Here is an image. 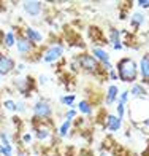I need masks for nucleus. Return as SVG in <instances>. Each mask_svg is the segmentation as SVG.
Masks as SVG:
<instances>
[{"label":"nucleus","instance_id":"dca6fc26","mask_svg":"<svg viewBox=\"0 0 149 156\" xmlns=\"http://www.w3.org/2000/svg\"><path fill=\"white\" fill-rule=\"evenodd\" d=\"M72 123L73 121H70V119H65L62 124H60V127H59V137H67L68 136V132H70V129H72Z\"/></svg>","mask_w":149,"mask_h":156},{"label":"nucleus","instance_id":"aec40b11","mask_svg":"<svg viewBox=\"0 0 149 156\" xmlns=\"http://www.w3.org/2000/svg\"><path fill=\"white\" fill-rule=\"evenodd\" d=\"M129 94H132L133 97H141V96H144L146 94V91H144V88L141 86V84H135V86L130 89V93Z\"/></svg>","mask_w":149,"mask_h":156},{"label":"nucleus","instance_id":"412c9836","mask_svg":"<svg viewBox=\"0 0 149 156\" xmlns=\"http://www.w3.org/2000/svg\"><path fill=\"white\" fill-rule=\"evenodd\" d=\"M2 107L8 112H16V101H13V99H5Z\"/></svg>","mask_w":149,"mask_h":156},{"label":"nucleus","instance_id":"4be33fe9","mask_svg":"<svg viewBox=\"0 0 149 156\" xmlns=\"http://www.w3.org/2000/svg\"><path fill=\"white\" fill-rule=\"evenodd\" d=\"M0 156H13V147H11V144H8V145L0 144Z\"/></svg>","mask_w":149,"mask_h":156},{"label":"nucleus","instance_id":"bb28decb","mask_svg":"<svg viewBox=\"0 0 149 156\" xmlns=\"http://www.w3.org/2000/svg\"><path fill=\"white\" fill-rule=\"evenodd\" d=\"M75 116H76V110H73V108H70V110L65 113V119H70V121H73Z\"/></svg>","mask_w":149,"mask_h":156},{"label":"nucleus","instance_id":"f704fd0d","mask_svg":"<svg viewBox=\"0 0 149 156\" xmlns=\"http://www.w3.org/2000/svg\"><path fill=\"white\" fill-rule=\"evenodd\" d=\"M0 81H2V75H0Z\"/></svg>","mask_w":149,"mask_h":156},{"label":"nucleus","instance_id":"f03ea898","mask_svg":"<svg viewBox=\"0 0 149 156\" xmlns=\"http://www.w3.org/2000/svg\"><path fill=\"white\" fill-rule=\"evenodd\" d=\"M33 115L37 119H48V118H51L52 115V105L49 104L48 101H45V99H38L37 102L33 104Z\"/></svg>","mask_w":149,"mask_h":156},{"label":"nucleus","instance_id":"6ab92c4d","mask_svg":"<svg viewBox=\"0 0 149 156\" xmlns=\"http://www.w3.org/2000/svg\"><path fill=\"white\" fill-rule=\"evenodd\" d=\"M78 110L84 115H92V105L87 101H80L78 102Z\"/></svg>","mask_w":149,"mask_h":156},{"label":"nucleus","instance_id":"a878e982","mask_svg":"<svg viewBox=\"0 0 149 156\" xmlns=\"http://www.w3.org/2000/svg\"><path fill=\"white\" fill-rule=\"evenodd\" d=\"M127 99H129V91H124V93H120V94H119V102H120V104H124V105H125Z\"/></svg>","mask_w":149,"mask_h":156},{"label":"nucleus","instance_id":"2f4dec72","mask_svg":"<svg viewBox=\"0 0 149 156\" xmlns=\"http://www.w3.org/2000/svg\"><path fill=\"white\" fill-rule=\"evenodd\" d=\"M16 70H18V72H24V70H25V64H18Z\"/></svg>","mask_w":149,"mask_h":156},{"label":"nucleus","instance_id":"423d86ee","mask_svg":"<svg viewBox=\"0 0 149 156\" xmlns=\"http://www.w3.org/2000/svg\"><path fill=\"white\" fill-rule=\"evenodd\" d=\"M15 69H16V62H15V59H13L11 56H8V54L0 53V75L5 76V75L11 73Z\"/></svg>","mask_w":149,"mask_h":156},{"label":"nucleus","instance_id":"9b49d317","mask_svg":"<svg viewBox=\"0 0 149 156\" xmlns=\"http://www.w3.org/2000/svg\"><path fill=\"white\" fill-rule=\"evenodd\" d=\"M120 126H122L120 118H117L114 115H108V118H106V124H105V129H110L111 132H116V131L120 129Z\"/></svg>","mask_w":149,"mask_h":156},{"label":"nucleus","instance_id":"c85d7f7f","mask_svg":"<svg viewBox=\"0 0 149 156\" xmlns=\"http://www.w3.org/2000/svg\"><path fill=\"white\" fill-rule=\"evenodd\" d=\"M22 142H24V144H30V142H32V134L30 132H25L24 136H22Z\"/></svg>","mask_w":149,"mask_h":156},{"label":"nucleus","instance_id":"c756f323","mask_svg":"<svg viewBox=\"0 0 149 156\" xmlns=\"http://www.w3.org/2000/svg\"><path fill=\"white\" fill-rule=\"evenodd\" d=\"M38 83H40V84H46V83H48V76H46V75H40V76H38Z\"/></svg>","mask_w":149,"mask_h":156},{"label":"nucleus","instance_id":"f3484780","mask_svg":"<svg viewBox=\"0 0 149 156\" xmlns=\"http://www.w3.org/2000/svg\"><path fill=\"white\" fill-rule=\"evenodd\" d=\"M49 137H51V132H49L48 127H45V126L37 127V139H38V140L45 142V140H48Z\"/></svg>","mask_w":149,"mask_h":156},{"label":"nucleus","instance_id":"1a4fd4ad","mask_svg":"<svg viewBox=\"0 0 149 156\" xmlns=\"http://www.w3.org/2000/svg\"><path fill=\"white\" fill-rule=\"evenodd\" d=\"M22 35L29 40L32 41L33 45H37V43H41L43 41V34H41L38 29H35V27H30V26H27L25 29L22 30Z\"/></svg>","mask_w":149,"mask_h":156},{"label":"nucleus","instance_id":"473e14b6","mask_svg":"<svg viewBox=\"0 0 149 156\" xmlns=\"http://www.w3.org/2000/svg\"><path fill=\"white\" fill-rule=\"evenodd\" d=\"M110 78H111V80H116V78H117V73L114 72V70H110Z\"/></svg>","mask_w":149,"mask_h":156},{"label":"nucleus","instance_id":"f8f14e48","mask_svg":"<svg viewBox=\"0 0 149 156\" xmlns=\"http://www.w3.org/2000/svg\"><path fill=\"white\" fill-rule=\"evenodd\" d=\"M119 96V88L116 86V84H111V86H108V91H106V104L111 105L114 104V101L117 99Z\"/></svg>","mask_w":149,"mask_h":156},{"label":"nucleus","instance_id":"0eeeda50","mask_svg":"<svg viewBox=\"0 0 149 156\" xmlns=\"http://www.w3.org/2000/svg\"><path fill=\"white\" fill-rule=\"evenodd\" d=\"M92 56H94V59L97 62H102L103 66L106 67V70H113V66H111V62H110V54L106 53L103 48L94 46V48H92Z\"/></svg>","mask_w":149,"mask_h":156},{"label":"nucleus","instance_id":"6e6552de","mask_svg":"<svg viewBox=\"0 0 149 156\" xmlns=\"http://www.w3.org/2000/svg\"><path fill=\"white\" fill-rule=\"evenodd\" d=\"M32 84H33V80H32L30 76H27V78H16V80H15L16 89L19 91L21 94H24V96H30Z\"/></svg>","mask_w":149,"mask_h":156},{"label":"nucleus","instance_id":"7c9ffc66","mask_svg":"<svg viewBox=\"0 0 149 156\" xmlns=\"http://www.w3.org/2000/svg\"><path fill=\"white\" fill-rule=\"evenodd\" d=\"M138 5L141 6V8H149V0H140Z\"/></svg>","mask_w":149,"mask_h":156},{"label":"nucleus","instance_id":"39448f33","mask_svg":"<svg viewBox=\"0 0 149 156\" xmlns=\"http://www.w3.org/2000/svg\"><path fill=\"white\" fill-rule=\"evenodd\" d=\"M33 48L35 45L32 43V41H29L22 34L21 35H16V49H18V53L21 56H29L33 53Z\"/></svg>","mask_w":149,"mask_h":156},{"label":"nucleus","instance_id":"72a5a7b5","mask_svg":"<svg viewBox=\"0 0 149 156\" xmlns=\"http://www.w3.org/2000/svg\"><path fill=\"white\" fill-rule=\"evenodd\" d=\"M146 124H149V119H147V121H146Z\"/></svg>","mask_w":149,"mask_h":156},{"label":"nucleus","instance_id":"2eb2a0df","mask_svg":"<svg viewBox=\"0 0 149 156\" xmlns=\"http://www.w3.org/2000/svg\"><path fill=\"white\" fill-rule=\"evenodd\" d=\"M3 45H5V48H13L16 45V35L13 30H8L3 35Z\"/></svg>","mask_w":149,"mask_h":156},{"label":"nucleus","instance_id":"9d476101","mask_svg":"<svg viewBox=\"0 0 149 156\" xmlns=\"http://www.w3.org/2000/svg\"><path fill=\"white\" fill-rule=\"evenodd\" d=\"M22 10L27 13L29 16H38L43 6H41V2H37V0H29V2L22 3Z\"/></svg>","mask_w":149,"mask_h":156},{"label":"nucleus","instance_id":"4468645a","mask_svg":"<svg viewBox=\"0 0 149 156\" xmlns=\"http://www.w3.org/2000/svg\"><path fill=\"white\" fill-rule=\"evenodd\" d=\"M119 30L117 29H111L110 30V40L113 43V48L114 49H122V45H120V40H119Z\"/></svg>","mask_w":149,"mask_h":156},{"label":"nucleus","instance_id":"393cba45","mask_svg":"<svg viewBox=\"0 0 149 156\" xmlns=\"http://www.w3.org/2000/svg\"><path fill=\"white\" fill-rule=\"evenodd\" d=\"M16 112H19V113L25 112V102L24 101H16Z\"/></svg>","mask_w":149,"mask_h":156},{"label":"nucleus","instance_id":"a211bd4d","mask_svg":"<svg viewBox=\"0 0 149 156\" xmlns=\"http://www.w3.org/2000/svg\"><path fill=\"white\" fill-rule=\"evenodd\" d=\"M60 104L62 105H67V107H73V104H75V101H76V96L75 94H63V96H60Z\"/></svg>","mask_w":149,"mask_h":156},{"label":"nucleus","instance_id":"ddd939ff","mask_svg":"<svg viewBox=\"0 0 149 156\" xmlns=\"http://www.w3.org/2000/svg\"><path fill=\"white\" fill-rule=\"evenodd\" d=\"M140 73L144 80H149V56H144L140 61Z\"/></svg>","mask_w":149,"mask_h":156},{"label":"nucleus","instance_id":"b1692460","mask_svg":"<svg viewBox=\"0 0 149 156\" xmlns=\"http://www.w3.org/2000/svg\"><path fill=\"white\" fill-rule=\"evenodd\" d=\"M0 142H2L3 145L11 144V142H10V134L6 132V131H2V132H0Z\"/></svg>","mask_w":149,"mask_h":156},{"label":"nucleus","instance_id":"f257e3e1","mask_svg":"<svg viewBox=\"0 0 149 156\" xmlns=\"http://www.w3.org/2000/svg\"><path fill=\"white\" fill-rule=\"evenodd\" d=\"M117 73H119L120 80L125 83L135 81V78H137V64L129 58L120 59L117 62Z\"/></svg>","mask_w":149,"mask_h":156},{"label":"nucleus","instance_id":"5701e85b","mask_svg":"<svg viewBox=\"0 0 149 156\" xmlns=\"http://www.w3.org/2000/svg\"><path fill=\"white\" fill-rule=\"evenodd\" d=\"M143 23H146V16L141 15V13H135L133 18H132V24L138 26V24H143Z\"/></svg>","mask_w":149,"mask_h":156},{"label":"nucleus","instance_id":"7ed1b4c3","mask_svg":"<svg viewBox=\"0 0 149 156\" xmlns=\"http://www.w3.org/2000/svg\"><path fill=\"white\" fill-rule=\"evenodd\" d=\"M63 45L60 43H52L51 46L46 48V51L43 53V56H41V61L46 62V64H54L57 62L62 56H63Z\"/></svg>","mask_w":149,"mask_h":156},{"label":"nucleus","instance_id":"20e7f679","mask_svg":"<svg viewBox=\"0 0 149 156\" xmlns=\"http://www.w3.org/2000/svg\"><path fill=\"white\" fill-rule=\"evenodd\" d=\"M75 64H78V67L84 69L86 72H97L98 70V62L94 59L92 54H87V53H83V54H78L75 58Z\"/></svg>","mask_w":149,"mask_h":156},{"label":"nucleus","instance_id":"cd10ccee","mask_svg":"<svg viewBox=\"0 0 149 156\" xmlns=\"http://www.w3.org/2000/svg\"><path fill=\"white\" fill-rule=\"evenodd\" d=\"M122 116H124V104L117 102V118L122 119Z\"/></svg>","mask_w":149,"mask_h":156}]
</instances>
